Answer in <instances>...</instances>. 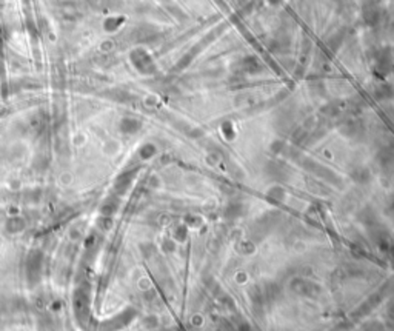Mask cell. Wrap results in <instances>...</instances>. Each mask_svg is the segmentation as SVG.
Wrapping results in <instances>:
<instances>
[{"label":"cell","mask_w":394,"mask_h":331,"mask_svg":"<svg viewBox=\"0 0 394 331\" xmlns=\"http://www.w3.org/2000/svg\"><path fill=\"white\" fill-rule=\"evenodd\" d=\"M42 263H43V256L40 251H33L28 259H27V277L30 284H36L40 277L42 271Z\"/></svg>","instance_id":"cell-1"},{"label":"cell","mask_w":394,"mask_h":331,"mask_svg":"<svg viewBox=\"0 0 394 331\" xmlns=\"http://www.w3.org/2000/svg\"><path fill=\"white\" fill-rule=\"evenodd\" d=\"M25 226H27V222H25V219L20 218V216H12V218H9L5 223L6 231L12 234L22 233L25 230Z\"/></svg>","instance_id":"cell-2"}]
</instances>
